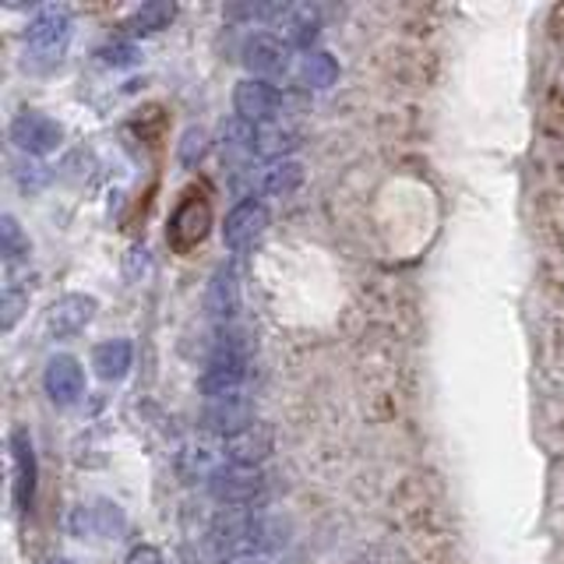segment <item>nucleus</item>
I'll return each instance as SVG.
<instances>
[{
    "instance_id": "obj_1",
    "label": "nucleus",
    "mask_w": 564,
    "mask_h": 564,
    "mask_svg": "<svg viewBox=\"0 0 564 564\" xmlns=\"http://www.w3.org/2000/svg\"><path fill=\"white\" fill-rule=\"evenodd\" d=\"M212 536H216V546L226 557H240V554H272L286 543V533L282 525L269 516H261L258 508L237 511L229 508L226 516L216 519L212 525Z\"/></svg>"
},
{
    "instance_id": "obj_2",
    "label": "nucleus",
    "mask_w": 564,
    "mask_h": 564,
    "mask_svg": "<svg viewBox=\"0 0 564 564\" xmlns=\"http://www.w3.org/2000/svg\"><path fill=\"white\" fill-rule=\"evenodd\" d=\"M70 32H75V25H70V11L61 4H50L25 25V46L35 61L53 64V61L64 57V50L70 43Z\"/></svg>"
},
{
    "instance_id": "obj_3",
    "label": "nucleus",
    "mask_w": 564,
    "mask_h": 564,
    "mask_svg": "<svg viewBox=\"0 0 564 564\" xmlns=\"http://www.w3.org/2000/svg\"><path fill=\"white\" fill-rule=\"evenodd\" d=\"M208 490L212 498L223 501L226 508H258V501L264 498V476L258 469H247V466H223L208 476Z\"/></svg>"
},
{
    "instance_id": "obj_4",
    "label": "nucleus",
    "mask_w": 564,
    "mask_h": 564,
    "mask_svg": "<svg viewBox=\"0 0 564 564\" xmlns=\"http://www.w3.org/2000/svg\"><path fill=\"white\" fill-rule=\"evenodd\" d=\"M212 229V205L202 194H187V198L173 208V216L166 223V240L176 254H187L194 243H202Z\"/></svg>"
},
{
    "instance_id": "obj_5",
    "label": "nucleus",
    "mask_w": 564,
    "mask_h": 564,
    "mask_svg": "<svg viewBox=\"0 0 564 564\" xmlns=\"http://www.w3.org/2000/svg\"><path fill=\"white\" fill-rule=\"evenodd\" d=\"M202 427L216 437H226V441L243 434V431H251L254 427V402L243 392L208 399L205 410H202Z\"/></svg>"
},
{
    "instance_id": "obj_6",
    "label": "nucleus",
    "mask_w": 564,
    "mask_h": 564,
    "mask_svg": "<svg viewBox=\"0 0 564 564\" xmlns=\"http://www.w3.org/2000/svg\"><path fill=\"white\" fill-rule=\"evenodd\" d=\"M11 141L29 155H50L61 149L64 128H61V120H53L50 113L22 110L11 120Z\"/></svg>"
},
{
    "instance_id": "obj_7",
    "label": "nucleus",
    "mask_w": 564,
    "mask_h": 564,
    "mask_svg": "<svg viewBox=\"0 0 564 564\" xmlns=\"http://www.w3.org/2000/svg\"><path fill=\"white\" fill-rule=\"evenodd\" d=\"M293 46L286 40H279L272 32H254L247 35L243 43V64L251 70L254 78H282L290 70V61H293Z\"/></svg>"
},
{
    "instance_id": "obj_8",
    "label": "nucleus",
    "mask_w": 564,
    "mask_h": 564,
    "mask_svg": "<svg viewBox=\"0 0 564 564\" xmlns=\"http://www.w3.org/2000/svg\"><path fill=\"white\" fill-rule=\"evenodd\" d=\"M67 525L78 540H117L128 529V519H123V511L113 501H93L70 511Z\"/></svg>"
},
{
    "instance_id": "obj_9",
    "label": "nucleus",
    "mask_w": 564,
    "mask_h": 564,
    "mask_svg": "<svg viewBox=\"0 0 564 564\" xmlns=\"http://www.w3.org/2000/svg\"><path fill=\"white\" fill-rule=\"evenodd\" d=\"M269 205L261 198H243L229 208V216L223 219V240L229 251H243V247H251L264 229H269Z\"/></svg>"
},
{
    "instance_id": "obj_10",
    "label": "nucleus",
    "mask_w": 564,
    "mask_h": 564,
    "mask_svg": "<svg viewBox=\"0 0 564 564\" xmlns=\"http://www.w3.org/2000/svg\"><path fill=\"white\" fill-rule=\"evenodd\" d=\"M234 110H237L240 120L261 123V128H264V123L279 117V110H282V93H279L272 82L243 78L234 88Z\"/></svg>"
},
{
    "instance_id": "obj_11",
    "label": "nucleus",
    "mask_w": 564,
    "mask_h": 564,
    "mask_svg": "<svg viewBox=\"0 0 564 564\" xmlns=\"http://www.w3.org/2000/svg\"><path fill=\"white\" fill-rule=\"evenodd\" d=\"M43 388H46V399L53 405H75L85 395V370L75 357L67 352H57V357L46 360L43 370Z\"/></svg>"
},
{
    "instance_id": "obj_12",
    "label": "nucleus",
    "mask_w": 564,
    "mask_h": 564,
    "mask_svg": "<svg viewBox=\"0 0 564 564\" xmlns=\"http://www.w3.org/2000/svg\"><path fill=\"white\" fill-rule=\"evenodd\" d=\"M96 307H99L96 296H88V293H67V296L57 300V304H53L46 325H50L53 335H57V339H70V335H78L82 328L93 325Z\"/></svg>"
},
{
    "instance_id": "obj_13",
    "label": "nucleus",
    "mask_w": 564,
    "mask_h": 564,
    "mask_svg": "<svg viewBox=\"0 0 564 564\" xmlns=\"http://www.w3.org/2000/svg\"><path fill=\"white\" fill-rule=\"evenodd\" d=\"M205 307L216 317L219 325H234L240 314V279L234 264H223V269L212 275L208 293H205Z\"/></svg>"
},
{
    "instance_id": "obj_14",
    "label": "nucleus",
    "mask_w": 564,
    "mask_h": 564,
    "mask_svg": "<svg viewBox=\"0 0 564 564\" xmlns=\"http://www.w3.org/2000/svg\"><path fill=\"white\" fill-rule=\"evenodd\" d=\"M272 452V431L261 427V423H254L251 431H243L237 437L226 441V458L229 466H247V469H258V463L264 455Z\"/></svg>"
},
{
    "instance_id": "obj_15",
    "label": "nucleus",
    "mask_w": 564,
    "mask_h": 564,
    "mask_svg": "<svg viewBox=\"0 0 564 564\" xmlns=\"http://www.w3.org/2000/svg\"><path fill=\"white\" fill-rule=\"evenodd\" d=\"M14 458H18V484H14V498H18V508L29 511L32 508V498H35V484H40V466H35V452H32V441L25 431H18L14 441Z\"/></svg>"
},
{
    "instance_id": "obj_16",
    "label": "nucleus",
    "mask_w": 564,
    "mask_h": 564,
    "mask_svg": "<svg viewBox=\"0 0 564 564\" xmlns=\"http://www.w3.org/2000/svg\"><path fill=\"white\" fill-rule=\"evenodd\" d=\"M134 364V346L128 339H110L93 349V367L102 381H120Z\"/></svg>"
},
{
    "instance_id": "obj_17",
    "label": "nucleus",
    "mask_w": 564,
    "mask_h": 564,
    "mask_svg": "<svg viewBox=\"0 0 564 564\" xmlns=\"http://www.w3.org/2000/svg\"><path fill=\"white\" fill-rule=\"evenodd\" d=\"M173 18H176V4H166V0H152V4H141L128 18V29L138 32V35H152V32L170 29Z\"/></svg>"
},
{
    "instance_id": "obj_18",
    "label": "nucleus",
    "mask_w": 564,
    "mask_h": 564,
    "mask_svg": "<svg viewBox=\"0 0 564 564\" xmlns=\"http://www.w3.org/2000/svg\"><path fill=\"white\" fill-rule=\"evenodd\" d=\"M335 78H339V64H335V57L325 50H311L304 64H300V82L307 88H328L335 85Z\"/></svg>"
},
{
    "instance_id": "obj_19",
    "label": "nucleus",
    "mask_w": 564,
    "mask_h": 564,
    "mask_svg": "<svg viewBox=\"0 0 564 564\" xmlns=\"http://www.w3.org/2000/svg\"><path fill=\"white\" fill-rule=\"evenodd\" d=\"M300 145V138L293 134V131H282V128H258L254 131V145H251V152L254 155H261V159H279V155H286V152H293Z\"/></svg>"
},
{
    "instance_id": "obj_20",
    "label": "nucleus",
    "mask_w": 564,
    "mask_h": 564,
    "mask_svg": "<svg viewBox=\"0 0 564 564\" xmlns=\"http://www.w3.org/2000/svg\"><path fill=\"white\" fill-rule=\"evenodd\" d=\"M300 184H304V166L293 163V159H282V163L269 166V173L261 176L264 194H293Z\"/></svg>"
},
{
    "instance_id": "obj_21",
    "label": "nucleus",
    "mask_w": 564,
    "mask_h": 564,
    "mask_svg": "<svg viewBox=\"0 0 564 564\" xmlns=\"http://www.w3.org/2000/svg\"><path fill=\"white\" fill-rule=\"evenodd\" d=\"M314 40H317V18H314V11H304V8L293 11L286 18V43L307 50Z\"/></svg>"
},
{
    "instance_id": "obj_22",
    "label": "nucleus",
    "mask_w": 564,
    "mask_h": 564,
    "mask_svg": "<svg viewBox=\"0 0 564 564\" xmlns=\"http://www.w3.org/2000/svg\"><path fill=\"white\" fill-rule=\"evenodd\" d=\"M0 251H4L8 261L29 254V237H25V229L18 226L14 216H4V219H0Z\"/></svg>"
},
{
    "instance_id": "obj_23",
    "label": "nucleus",
    "mask_w": 564,
    "mask_h": 564,
    "mask_svg": "<svg viewBox=\"0 0 564 564\" xmlns=\"http://www.w3.org/2000/svg\"><path fill=\"white\" fill-rule=\"evenodd\" d=\"M25 307H29V293L4 286V293H0V328L11 332L14 322H18V314H25Z\"/></svg>"
},
{
    "instance_id": "obj_24",
    "label": "nucleus",
    "mask_w": 564,
    "mask_h": 564,
    "mask_svg": "<svg viewBox=\"0 0 564 564\" xmlns=\"http://www.w3.org/2000/svg\"><path fill=\"white\" fill-rule=\"evenodd\" d=\"M99 57H102L106 64H113V67H131V64L141 61V53H138L134 43H106V46L99 50Z\"/></svg>"
},
{
    "instance_id": "obj_25",
    "label": "nucleus",
    "mask_w": 564,
    "mask_h": 564,
    "mask_svg": "<svg viewBox=\"0 0 564 564\" xmlns=\"http://www.w3.org/2000/svg\"><path fill=\"white\" fill-rule=\"evenodd\" d=\"M205 149H208V134L202 128H191L184 134V141H181V163L184 166H194L205 155Z\"/></svg>"
},
{
    "instance_id": "obj_26",
    "label": "nucleus",
    "mask_w": 564,
    "mask_h": 564,
    "mask_svg": "<svg viewBox=\"0 0 564 564\" xmlns=\"http://www.w3.org/2000/svg\"><path fill=\"white\" fill-rule=\"evenodd\" d=\"M123 564H163V554H159V546L152 543H138Z\"/></svg>"
},
{
    "instance_id": "obj_27",
    "label": "nucleus",
    "mask_w": 564,
    "mask_h": 564,
    "mask_svg": "<svg viewBox=\"0 0 564 564\" xmlns=\"http://www.w3.org/2000/svg\"><path fill=\"white\" fill-rule=\"evenodd\" d=\"M223 564H275L272 554H240V557H223Z\"/></svg>"
}]
</instances>
